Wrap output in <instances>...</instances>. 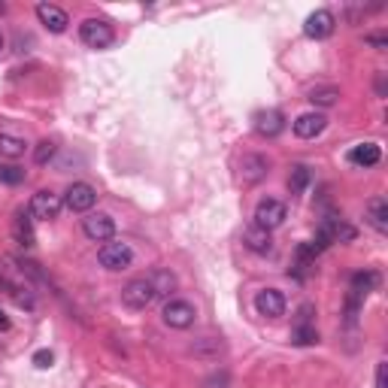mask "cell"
<instances>
[{
  "mask_svg": "<svg viewBox=\"0 0 388 388\" xmlns=\"http://www.w3.org/2000/svg\"><path fill=\"white\" fill-rule=\"evenodd\" d=\"M285 128V119L279 109H264L255 116V131H258L261 137H279Z\"/></svg>",
  "mask_w": 388,
  "mask_h": 388,
  "instance_id": "2e32d148",
  "label": "cell"
},
{
  "mask_svg": "<svg viewBox=\"0 0 388 388\" xmlns=\"http://www.w3.org/2000/svg\"><path fill=\"white\" fill-rule=\"evenodd\" d=\"M0 331H9V319H4V313H0Z\"/></svg>",
  "mask_w": 388,
  "mask_h": 388,
  "instance_id": "4dcf8cb0",
  "label": "cell"
},
{
  "mask_svg": "<svg viewBox=\"0 0 388 388\" xmlns=\"http://www.w3.org/2000/svg\"><path fill=\"white\" fill-rule=\"evenodd\" d=\"M367 43H370L376 52H385V49H388V37L385 34H370V37H367Z\"/></svg>",
  "mask_w": 388,
  "mask_h": 388,
  "instance_id": "f1b7e54d",
  "label": "cell"
},
{
  "mask_svg": "<svg viewBox=\"0 0 388 388\" xmlns=\"http://www.w3.org/2000/svg\"><path fill=\"white\" fill-rule=\"evenodd\" d=\"M291 340L298 343V346H313V343H319V331H315V322H313V303H303L301 310H298Z\"/></svg>",
  "mask_w": 388,
  "mask_h": 388,
  "instance_id": "52a82bcc",
  "label": "cell"
},
{
  "mask_svg": "<svg viewBox=\"0 0 388 388\" xmlns=\"http://www.w3.org/2000/svg\"><path fill=\"white\" fill-rule=\"evenodd\" d=\"M152 301H155V289H152V282L146 277L131 279L125 289H121V303H125L128 310H146Z\"/></svg>",
  "mask_w": 388,
  "mask_h": 388,
  "instance_id": "3957f363",
  "label": "cell"
},
{
  "mask_svg": "<svg viewBox=\"0 0 388 388\" xmlns=\"http://www.w3.org/2000/svg\"><path fill=\"white\" fill-rule=\"evenodd\" d=\"M0 52H4V34H0Z\"/></svg>",
  "mask_w": 388,
  "mask_h": 388,
  "instance_id": "1f68e13d",
  "label": "cell"
},
{
  "mask_svg": "<svg viewBox=\"0 0 388 388\" xmlns=\"http://www.w3.org/2000/svg\"><path fill=\"white\" fill-rule=\"evenodd\" d=\"M83 231L88 240L95 243H109L116 237V219L107 216V212H91L88 219H83Z\"/></svg>",
  "mask_w": 388,
  "mask_h": 388,
  "instance_id": "5b68a950",
  "label": "cell"
},
{
  "mask_svg": "<svg viewBox=\"0 0 388 388\" xmlns=\"http://www.w3.org/2000/svg\"><path fill=\"white\" fill-rule=\"evenodd\" d=\"M0 182H4V186H22L25 170L16 167V164H0Z\"/></svg>",
  "mask_w": 388,
  "mask_h": 388,
  "instance_id": "4316f807",
  "label": "cell"
},
{
  "mask_svg": "<svg viewBox=\"0 0 388 388\" xmlns=\"http://www.w3.org/2000/svg\"><path fill=\"white\" fill-rule=\"evenodd\" d=\"M334 25H337L334 13H328V9H315V13L306 18L303 34L310 37V40H328L334 34Z\"/></svg>",
  "mask_w": 388,
  "mask_h": 388,
  "instance_id": "7c38bea8",
  "label": "cell"
},
{
  "mask_svg": "<svg viewBox=\"0 0 388 388\" xmlns=\"http://www.w3.org/2000/svg\"><path fill=\"white\" fill-rule=\"evenodd\" d=\"M325 128H328V119H325L322 112H303V116H298V121H294V134L301 140H315Z\"/></svg>",
  "mask_w": 388,
  "mask_h": 388,
  "instance_id": "5bb4252c",
  "label": "cell"
},
{
  "mask_svg": "<svg viewBox=\"0 0 388 388\" xmlns=\"http://www.w3.org/2000/svg\"><path fill=\"white\" fill-rule=\"evenodd\" d=\"M285 216H289V210H285V203L282 200H261L258 207H255V224L264 231H273V228H279V224L285 222Z\"/></svg>",
  "mask_w": 388,
  "mask_h": 388,
  "instance_id": "8992f818",
  "label": "cell"
},
{
  "mask_svg": "<svg viewBox=\"0 0 388 388\" xmlns=\"http://www.w3.org/2000/svg\"><path fill=\"white\" fill-rule=\"evenodd\" d=\"M79 40L91 49H107V46H112V40H116V30L107 22H100V18H85V22L79 25Z\"/></svg>",
  "mask_w": 388,
  "mask_h": 388,
  "instance_id": "7a4b0ae2",
  "label": "cell"
},
{
  "mask_svg": "<svg viewBox=\"0 0 388 388\" xmlns=\"http://www.w3.org/2000/svg\"><path fill=\"white\" fill-rule=\"evenodd\" d=\"M380 158H382V149L376 146V143H361V146H355L349 152V161L352 164H358V167H376L380 164Z\"/></svg>",
  "mask_w": 388,
  "mask_h": 388,
  "instance_id": "d6986e66",
  "label": "cell"
},
{
  "mask_svg": "<svg viewBox=\"0 0 388 388\" xmlns=\"http://www.w3.org/2000/svg\"><path fill=\"white\" fill-rule=\"evenodd\" d=\"M161 315H164V325L182 331V328H191V325H194V319H198V310H194V303H188V301H170Z\"/></svg>",
  "mask_w": 388,
  "mask_h": 388,
  "instance_id": "ba28073f",
  "label": "cell"
},
{
  "mask_svg": "<svg viewBox=\"0 0 388 388\" xmlns=\"http://www.w3.org/2000/svg\"><path fill=\"white\" fill-rule=\"evenodd\" d=\"M34 364L40 367V370H46V367H52V364H55V355L49 352V349H40V352L34 355Z\"/></svg>",
  "mask_w": 388,
  "mask_h": 388,
  "instance_id": "83f0119b",
  "label": "cell"
},
{
  "mask_svg": "<svg viewBox=\"0 0 388 388\" xmlns=\"http://www.w3.org/2000/svg\"><path fill=\"white\" fill-rule=\"evenodd\" d=\"M64 203L73 212H88L97 203V191L91 188L88 182H73V186L67 188V194H64Z\"/></svg>",
  "mask_w": 388,
  "mask_h": 388,
  "instance_id": "30bf717a",
  "label": "cell"
},
{
  "mask_svg": "<svg viewBox=\"0 0 388 388\" xmlns=\"http://www.w3.org/2000/svg\"><path fill=\"white\" fill-rule=\"evenodd\" d=\"M55 152H58L55 140H40V143H37V149H34V161H37L40 167H46L49 161L55 158Z\"/></svg>",
  "mask_w": 388,
  "mask_h": 388,
  "instance_id": "484cf974",
  "label": "cell"
},
{
  "mask_svg": "<svg viewBox=\"0 0 388 388\" xmlns=\"http://www.w3.org/2000/svg\"><path fill=\"white\" fill-rule=\"evenodd\" d=\"M13 237H16L18 246H25V249L34 246L37 234H34V222H30V212L18 210L16 216H13Z\"/></svg>",
  "mask_w": 388,
  "mask_h": 388,
  "instance_id": "e0dca14e",
  "label": "cell"
},
{
  "mask_svg": "<svg viewBox=\"0 0 388 388\" xmlns=\"http://www.w3.org/2000/svg\"><path fill=\"white\" fill-rule=\"evenodd\" d=\"M306 186H310V167H306V164L291 167V176H289V188H291V194H303Z\"/></svg>",
  "mask_w": 388,
  "mask_h": 388,
  "instance_id": "cb8c5ba5",
  "label": "cell"
},
{
  "mask_svg": "<svg viewBox=\"0 0 388 388\" xmlns=\"http://www.w3.org/2000/svg\"><path fill=\"white\" fill-rule=\"evenodd\" d=\"M146 279L152 282V289H155V298H167L170 291H176V277H173L170 270H155Z\"/></svg>",
  "mask_w": 388,
  "mask_h": 388,
  "instance_id": "44dd1931",
  "label": "cell"
},
{
  "mask_svg": "<svg viewBox=\"0 0 388 388\" xmlns=\"http://www.w3.org/2000/svg\"><path fill=\"white\" fill-rule=\"evenodd\" d=\"M355 237H358V231L352 228V224H346L343 219H325L322 222V231H319V240L325 243V246H331V243H352Z\"/></svg>",
  "mask_w": 388,
  "mask_h": 388,
  "instance_id": "9c48e42d",
  "label": "cell"
},
{
  "mask_svg": "<svg viewBox=\"0 0 388 388\" xmlns=\"http://www.w3.org/2000/svg\"><path fill=\"white\" fill-rule=\"evenodd\" d=\"M380 273H376V270H364V273H355V277H352V291L355 294H361V298H364V294H370L373 289H380Z\"/></svg>",
  "mask_w": 388,
  "mask_h": 388,
  "instance_id": "7402d4cb",
  "label": "cell"
},
{
  "mask_svg": "<svg viewBox=\"0 0 388 388\" xmlns=\"http://www.w3.org/2000/svg\"><path fill=\"white\" fill-rule=\"evenodd\" d=\"M61 207H64V200L58 198L55 191H37L34 198H30V216L34 219H43V222H52V219H58L61 216Z\"/></svg>",
  "mask_w": 388,
  "mask_h": 388,
  "instance_id": "277c9868",
  "label": "cell"
},
{
  "mask_svg": "<svg viewBox=\"0 0 388 388\" xmlns=\"http://www.w3.org/2000/svg\"><path fill=\"white\" fill-rule=\"evenodd\" d=\"M255 310H258V315H264V319H279V315H285V298L279 289H264L258 291V298H255Z\"/></svg>",
  "mask_w": 388,
  "mask_h": 388,
  "instance_id": "8fae6325",
  "label": "cell"
},
{
  "mask_svg": "<svg viewBox=\"0 0 388 388\" xmlns=\"http://www.w3.org/2000/svg\"><path fill=\"white\" fill-rule=\"evenodd\" d=\"M97 261H100V267H107L112 273H121V270H128L131 264H134V249H131L128 243H107V246H100Z\"/></svg>",
  "mask_w": 388,
  "mask_h": 388,
  "instance_id": "6da1fadb",
  "label": "cell"
},
{
  "mask_svg": "<svg viewBox=\"0 0 388 388\" xmlns=\"http://www.w3.org/2000/svg\"><path fill=\"white\" fill-rule=\"evenodd\" d=\"M376 388H385V364L376 367Z\"/></svg>",
  "mask_w": 388,
  "mask_h": 388,
  "instance_id": "f546056e",
  "label": "cell"
},
{
  "mask_svg": "<svg viewBox=\"0 0 388 388\" xmlns=\"http://www.w3.org/2000/svg\"><path fill=\"white\" fill-rule=\"evenodd\" d=\"M28 152V143L13 134H0V155L4 158H22Z\"/></svg>",
  "mask_w": 388,
  "mask_h": 388,
  "instance_id": "603a6c76",
  "label": "cell"
},
{
  "mask_svg": "<svg viewBox=\"0 0 388 388\" xmlns=\"http://www.w3.org/2000/svg\"><path fill=\"white\" fill-rule=\"evenodd\" d=\"M337 97H340V91H337L334 85H328V88H313V91H310V104H313V107H334Z\"/></svg>",
  "mask_w": 388,
  "mask_h": 388,
  "instance_id": "d4e9b609",
  "label": "cell"
},
{
  "mask_svg": "<svg viewBox=\"0 0 388 388\" xmlns=\"http://www.w3.org/2000/svg\"><path fill=\"white\" fill-rule=\"evenodd\" d=\"M367 219H370V224L380 234L388 231V200L385 198H373L370 203H367Z\"/></svg>",
  "mask_w": 388,
  "mask_h": 388,
  "instance_id": "ffe728a7",
  "label": "cell"
},
{
  "mask_svg": "<svg viewBox=\"0 0 388 388\" xmlns=\"http://www.w3.org/2000/svg\"><path fill=\"white\" fill-rule=\"evenodd\" d=\"M37 18L46 25V30H52V34H64L67 25H70L67 13L61 6H55V4H40L37 6Z\"/></svg>",
  "mask_w": 388,
  "mask_h": 388,
  "instance_id": "9a60e30c",
  "label": "cell"
},
{
  "mask_svg": "<svg viewBox=\"0 0 388 388\" xmlns=\"http://www.w3.org/2000/svg\"><path fill=\"white\" fill-rule=\"evenodd\" d=\"M243 243H246V249L258 252V255H270V252H273V237H270V231L258 228V224H252V228L243 231Z\"/></svg>",
  "mask_w": 388,
  "mask_h": 388,
  "instance_id": "ac0fdd59",
  "label": "cell"
},
{
  "mask_svg": "<svg viewBox=\"0 0 388 388\" xmlns=\"http://www.w3.org/2000/svg\"><path fill=\"white\" fill-rule=\"evenodd\" d=\"M267 170H270V161L264 155H243V161H240V179L246 182V186L261 182L267 176Z\"/></svg>",
  "mask_w": 388,
  "mask_h": 388,
  "instance_id": "4fadbf2b",
  "label": "cell"
}]
</instances>
